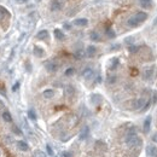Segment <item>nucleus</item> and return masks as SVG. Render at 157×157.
I'll return each instance as SVG.
<instances>
[{"label":"nucleus","mask_w":157,"mask_h":157,"mask_svg":"<svg viewBox=\"0 0 157 157\" xmlns=\"http://www.w3.org/2000/svg\"><path fill=\"white\" fill-rule=\"evenodd\" d=\"M94 76V72H93V69H91V68H86L83 72H82V78L86 79V80H91Z\"/></svg>","instance_id":"obj_7"},{"label":"nucleus","mask_w":157,"mask_h":157,"mask_svg":"<svg viewBox=\"0 0 157 157\" xmlns=\"http://www.w3.org/2000/svg\"><path fill=\"white\" fill-rule=\"evenodd\" d=\"M0 13H3L4 16H6V17H9V16H10L9 10H7V9H5L4 6H0Z\"/></svg>","instance_id":"obj_28"},{"label":"nucleus","mask_w":157,"mask_h":157,"mask_svg":"<svg viewBox=\"0 0 157 157\" xmlns=\"http://www.w3.org/2000/svg\"><path fill=\"white\" fill-rule=\"evenodd\" d=\"M150 105H151V100H146V103H145V105L143 106V109H141V111H146L149 108H150Z\"/></svg>","instance_id":"obj_30"},{"label":"nucleus","mask_w":157,"mask_h":157,"mask_svg":"<svg viewBox=\"0 0 157 157\" xmlns=\"http://www.w3.org/2000/svg\"><path fill=\"white\" fill-rule=\"evenodd\" d=\"M74 24L76 27H86L88 24V19L87 18H78L74 21Z\"/></svg>","instance_id":"obj_8"},{"label":"nucleus","mask_w":157,"mask_h":157,"mask_svg":"<svg viewBox=\"0 0 157 157\" xmlns=\"http://www.w3.org/2000/svg\"><path fill=\"white\" fill-rule=\"evenodd\" d=\"M91 100H92L93 104H98L100 100H102V97H100L99 94H93L92 97H91Z\"/></svg>","instance_id":"obj_21"},{"label":"nucleus","mask_w":157,"mask_h":157,"mask_svg":"<svg viewBox=\"0 0 157 157\" xmlns=\"http://www.w3.org/2000/svg\"><path fill=\"white\" fill-rule=\"evenodd\" d=\"M48 36V32L47 30H40V32L36 34V38L39 40H45V39H47Z\"/></svg>","instance_id":"obj_18"},{"label":"nucleus","mask_w":157,"mask_h":157,"mask_svg":"<svg viewBox=\"0 0 157 157\" xmlns=\"http://www.w3.org/2000/svg\"><path fill=\"white\" fill-rule=\"evenodd\" d=\"M62 157H73V154L69 151H64V152H62Z\"/></svg>","instance_id":"obj_33"},{"label":"nucleus","mask_w":157,"mask_h":157,"mask_svg":"<svg viewBox=\"0 0 157 157\" xmlns=\"http://www.w3.org/2000/svg\"><path fill=\"white\" fill-rule=\"evenodd\" d=\"M17 148H18L19 150H21V151H28V150H29L28 144L26 143V141H23V140L17 141Z\"/></svg>","instance_id":"obj_13"},{"label":"nucleus","mask_w":157,"mask_h":157,"mask_svg":"<svg viewBox=\"0 0 157 157\" xmlns=\"http://www.w3.org/2000/svg\"><path fill=\"white\" fill-rule=\"evenodd\" d=\"M34 157H46V154L41 150H35L34 151Z\"/></svg>","instance_id":"obj_23"},{"label":"nucleus","mask_w":157,"mask_h":157,"mask_svg":"<svg viewBox=\"0 0 157 157\" xmlns=\"http://www.w3.org/2000/svg\"><path fill=\"white\" fill-rule=\"evenodd\" d=\"M28 116H29V119L33 120V121L36 120V114H35V111H34L33 109H30V110L28 111Z\"/></svg>","instance_id":"obj_24"},{"label":"nucleus","mask_w":157,"mask_h":157,"mask_svg":"<svg viewBox=\"0 0 157 157\" xmlns=\"http://www.w3.org/2000/svg\"><path fill=\"white\" fill-rule=\"evenodd\" d=\"M119 59L117 58H113L111 59V63H110V69L111 70H114V69H116L117 68V65H119Z\"/></svg>","instance_id":"obj_20"},{"label":"nucleus","mask_w":157,"mask_h":157,"mask_svg":"<svg viewBox=\"0 0 157 157\" xmlns=\"http://www.w3.org/2000/svg\"><path fill=\"white\" fill-rule=\"evenodd\" d=\"M42 95H44V98H46V99H51L54 95V91L53 89H45L42 92Z\"/></svg>","instance_id":"obj_17"},{"label":"nucleus","mask_w":157,"mask_h":157,"mask_svg":"<svg viewBox=\"0 0 157 157\" xmlns=\"http://www.w3.org/2000/svg\"><path fill=\"white\" fill-rule=\"evenodd\" d=\"M152 75H154V67H149V68H146L144 72H143V78L144 80H151L152 79Z\"/></svg>","instance_id":"obj_5"},{"label":"nucleus","mask_w":157,"mask_h":157,"mask_svg":"<svg viewBox=\"0 0 157 157\" xmlns=\"http://www.w3.org/2000/svg\"><path fill=\"white\" fill-rule=\"evenodd\" d=\"M88 134H89V128L87 127V126H85V127L81 129V132H80V135H79L80 140H85L88 136Z\"/></svg>","instance_id":"obj_9"},{"label":"nucleus","mask_w":157,"mask_h":157,"mask_svg":"<svg viewBox=\"0 0 157 157\" xmlns=\"http://www.w3.org/2000/svg\"><path fill=\"white\" fill-rule=\"evenodd\" d=\"M33 51H34V54L36 56V57H39V58L44 57V54H45V51H44V48L39 47V46H35Z\"/></svg>","instance_id":"obj_14"},{"label":"nucleus","mask_w":157,"mask_h":157,"mask_svg":"<svg viewBox=\"0 0 157 157\" xmlns=\"http://www.w3.org/2000/svg\"><path fill=\"white\" fill-rule=\"evenodd\" d=\"M1 117H3V120L5 121V122H9V123L12 122V116L9 111H4V113L1 114Z\"/></svg>","instance_id":"obj_16"},{"label":"nucleus","mask_w":157,"mask_h":157,"mask_svg":"<svg viewBox=\"0 0 157 157\" xmlns=\"http://www.w3.org/2000/svg\"><path fill=\"white\" fill-rule=\"evenodd\" d=\"M19 88V82H16V83H15L13 86H12V91H13V92H16V91Z\"/></svg>","instance_id":"obj_36"},{"label":"nucleus","mask_w":157,"mask_h":157,"mask_svg":"<svg viewBox=\"0 0 157 157\" xmlns=\"http://www.w3.org/2000/svg\"><path fill=\"white\" fill-rule=\"evenodd\" d=\"M128 50H129L131 53H136V52H138V50H139V47L135 46V45H131V46L128 47Z\"/></svg>","instance_id":"obj_29"},{"label":"nucleus","mask_w":157,"mask_h":157,"mask_svg":"<svg viewBox=\"0 0 157 157\" xmlns=\"http://www.w3.org/2000/svg\"><path fill=\"white\" fill-rule=\"evenodd\" d=\"M18 3H22V1H27V0H17Z\"/></svg>","instance_id":"obj_41"},{"label":"nucleus","mask_w":157,"mask_h":157,"mask_svg":"<svg viewBox=\"0 0 157 157\" xmlns=\"http://www.w3.org/2000/svg\"><path fill=\"white\" fill-rule=\"evenodd\" d=\"M12 132H13V133L16 134V135H22V134H23V133H22V131L19 129V128L17 127V126H12Z\"/></svg>","instance_id":"obj_25"},{"label":"nucleus","mask_w":157,"mask_h":157,"mask_svg":"<svg viewBox=\"0 0 157 157\" xmlns=\"http://www.w3.org/2000/svg\"><path fill=\"white\" fill-rule=\"evenodd\" d=\"M62 9V4L59 1H53L52 5H51V10L52 11H58V10Z\"/></svg>","instance_id":"obj_19"},{"label":"nucleus","mask_w":157,"mask_h":157,"mask_svg":"<svg viewBox=\"0 0 157 157\" xmlns=\"http://www.w3.org/2000/svg\"><path fill=\"white\" fill-rule=\"evenodd\" d=\"M65 91H67V94H68V95H70V94H73V93H74V88L72 87V86H67Z\"/></svg>","instance_id":"obj_31"},{"label":"nucleus","mask_w":157,"mask_h":157,"mask_svg":"<svg viewBox=\"0 0 157 157\" xmlns=\"http://www.w3.org/2000/svg\"><path fill=\"white\" fill-rule=\"evenodd\" d=\"M3 19H4V15L0 13V22H3Z\"/></svg>","instance_id":"obj_38"},{"label":"nucleus","mask_w":157,"mask_h":157,"mask_svg":"<svg viewBox=\"0 0 157 157\" xmlns=\"http://www.w3.org/2000/svg\"><path fill=\"white\" fill-rule=\"evenodd\" d=\"M53 34H54V38L57 40H64L65 39V35H64V33L60 29H54Z\"/></svg>","instance_id":"obj_15"},{"label":"nucleus","mask_w":157,"mask_h":157,"mask_svg":"<svg viewBox=\"0 0 157 157\" xmlns=\"http://www.w3.org/2000/svg\"><path fill=\"white\" fill-rule=\"evenodd\" d=\"M64 28L65 29H70V26H69V24H64Z\"/></svg>","instance_id":"obj_39"},{"label":"nucleus","mask_w":157,"mask_h":157,"mask_svg":"<svg viewBox=\"0 0 157 157\" xmlns=\"http://www.w3.org/2000/svg\"><path fill=\"white\" fill-rule=\"evenodd\" d=\"M146 19H148V13L144 11H140V12H136L134 16H132L127 21V24H128V27L135 28V27H138L139 24L145 22Z\"/></svg>","instance_id":"obj_1"},{"label":"nucleus","mask_w":157,"mask_h":157,"mask_svg":"<svg viewBox=\"0 0 157 157\" xmlns=\"http://www.w3.org/2000/svg\"><path fill=\"white\" fill-rule=\"evenodd\" d=\"M146 155L148 157H157V148L154 145H149L146 148Z\"/></svg>","instance_id":"obj_6"},{"label":"nucleus","mask_w":157,"mask_h":157,"mask_svg":"<svg viewBox=\"0 0 157 157\" xmlns=\"http://www.w3.org/2000/svg\"><path fill=\"white\" fill-rule=\"evenodd\" d=\"M146 103V99L145 98H138V99H135L133 100V104H132V109H134V110H141L143 109V106L145 105Z\"/></svg>","instance_id":"obj_3"},{"label":"nucleus","mask_w":157,"mask_h":157,"mask_svg":"<svg viewBox=\"0 0 157 157\" xmlns=\"http://www.w3.org/2000/svg\"><path fill=\"white\" fill-rule=\"evenodd\" d=\"M46 149H47V154L52 156V155H53V150H52V148H51V146H50V145H47V146H46Z\"/></svg>","instance_id":"obj_34"},{"label":"nucleus","mask_w":157,"mask_h":157,"mask_svg":"<svg viewBox=\"0 0 157 157\" xmlns=\"http://www.w3.org/2000/svg\"><path fill=\"white\" fill-rule=\"evenodd\" d=\"M152 141H154V143H157V133H155L152 135Z\"/></svg>","instance_id":"obj_37"},{"label":"nucleus","mask_w":157,"mask_h":157,"mask_svg":"<svg viewBox=\"0 0 157 157\" xmlns=\"http://www.w3.org/2000/svg\"><path fill=\"white\" fill-rule=\"evenodd\" d=\"M74 73H75V69L74 68H68L67 70H65V76H72V75H74Z\"/></svg>","instance_id":"obj_26"},{"label":"nucleus","mask_w":157,"mask_h":157,"mask_svg":"<svg viewBox=\"0 0 157 157\" xmlns=\"http://www.w3.org/2000/svg\"><path fill=\"white\" fill-rule=\"evenodd\" d=\"M89 38H91V40H93V41H99L100 40V36H99V34L97 33V32H92L89 34Z\"/></svg>","instance_id":"obj_22"},{"label":"nucleus","mask_w":157,"mask_h":157,"mask_svg":"<svg viewBox=\"0 0 157 157\" xmlns=\"http://www.w3.org/2000/svg\"><path fill=\"white\" fill-rule=\"evenodd\" d=\"M95 52H97V47L93 46V45H89L87 47V50H86V54H87L88 57H93L95 54Z\"/></svg>","instance_id":"obj_12"},{"label":"nucleus","mask_w":157,"mask_h":157,"mask_svg":"<svg viewBox=\"0 0 157 157\" xmlns=\"http://www.w3.org/2000/svg\"><path fill=\"white\" fill-rule=\"evenodd\" d=\"M59 1H62V0H59Z\"/></svg>","instance_id":"obj_42"},{"label":"nucleus","mask_w":157,"mask_h":157,"mask_svg":"<svg viewBox=\"0 0 157 157\" xmlns=\"http://www.w3.org/2000/svg\"><path fill=\"white\" fill-rule=\"evenodd\" d=\"M45 68H46V70L50 73H56L57 72V69H58V65L54 62H52V60H48V62L45 63Z\"/></svg>","instance_id":"obj_4"},{"label":"nucleus","mask_w":157,"mask_h":157,"mask_svg":"<svg viewBox=\"0 0 157 157\" xmlns=\"http://www.w3.org/2000/svg\"><path fill=\"white\" fill-rule=\"evenodd\" d=\"M116 81V76H109V79H108V82L109 83H114Z\"/></svg>","instance_id":"obj_35"},{"label":"nucleus","mask_w":157,"mask_h":157,"mask_svg":"<svg viewBox=\"0 0 157 157\" xmlns=\"http://www.w3.org/2000/svg\"><path fill=\"white\" fill-rule=\"evenodd\" d=\"M152 104H157V91L152 92Z\"/></svg>","instance_id":"obj_32"},{"label":"nucleus","mask_w":157,"mask_h":157,"mask_svg":"<svg viewBox=\"0 0 157 157\" xmlns=\"http://www.w3.org/2000/svg\"><path fill=\"white\" fill-rule=\"evenodd\" d=\"M126 144H127L129 148H135V146H139L141 144V140L138 135L135 134V131H131L126 136Z\"/></svg>","instance_id":"obj_2"},{"label":"nucleus","mask_w":157,"mask_h":157,"mask_svg":"<svg viewBox=\"0 0 157 157\" xmlns=\"http://www.w3.org/2000/svg\"><path fill=\"white\" fill-rule=\"evenodd\" d=\"M0 108H4V104H3L1 102H0Z\"/></svg>","instance_id":"obj_40"},{"label":"nucleus","mask_w":157,"mask_h":157,"mask_svg":"<svg viewBox=\"0 0 157 157\" xmlns=\"http://www.w3.org/2000/svg\"><path fill=\"white\" fill-rule=\"evenodd\" d=\"M150 127H151V117H146L144 121V126H143V131L144 133H149L150 132Z\"/></svg>","instance_id":"obj_10"},{"label":"nucleus","mask_w":157,"mask_h":157,"mask_svg":"<svg viewBox=\"0 0 157 157\" xmlns=\"http://www.w3.org/2000/svg\"><path fill=\"white\" fill-rule=\"evenodd\" d=\"M106 35H108V38H110V39H113V38H115V32L113 29H110V28H108L106 29Z\"/></svg>","instance_id":"obj_27"},{"label":"nucleus","mask_w":157,"mask_h":157,"mask_svg":"<svg viewBox=\"0 0 157 157\" xmlns=\"http://www.w3.org/2000/svg\"><path fill=\"white\" fill-rule=\"evenodd\" d=\"M139 4L143 9H151L152 7V0H139Z\"/></svg>","instance_id":"obj_11"}]
</instances>
